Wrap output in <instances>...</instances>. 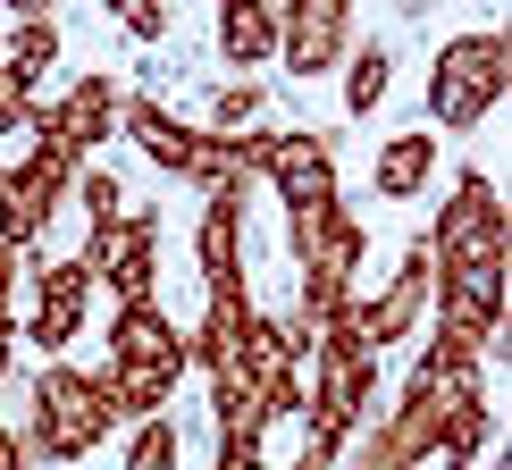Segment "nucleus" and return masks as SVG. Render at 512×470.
<instances>
[{
  "instance_id": "1a4fd4ad",
  "label": "nucleus",
  "mask_w": 512,
  "mask_h": 470,
  "mask_svg": "<svg viewBox=\"0 0 512 470\" xmlns=\"http://www.w3.org/2000/svg\"><path fill=\"white\" fill-rule=\"evenodd\" d=\"M353 0H277V59L294 76H328L353 51Z\"/></svg>"
},
{
  "instance_id": "393cba45",
  "label": "nucleus",
  "mask_w": 512,
  "mask_h": 470,
  "mask_svg": "<svg viewBox=\"0 0 512 470\" xmlns=\"http://www.w3.org/2000/svg\"><path fill=\"white\" fill-rule=\"evenodd\" d=\"M0 470H34V462H26V437H17V420H0Z\"/></svg>"
},
{
  "instance_id": "9d476101",
  "label": "nucleus",
  "mask_w": 512,
  "mask_h": 470,
  "mask_svg": "<svg viewBox=\"0 0 512 470\" xmlns=\"http://www.w3.org/2000/svg\"><path fill=\"white\" fill-rule=\"evenodd\" d=\"M118 76H76L59 101H42L34 110V143H59V152H76V160H93V143H110V126H118Z\"/></svg>"
},
{
  "instance_id": "2eb2a0df",
  "label": "nucleus",
  "mask_w": 512,
  "mask_h": 470,
  "mask_svg": "<svg viewBox=\"0 0 512 470\" xmlns=\"http://www.w3.org/2000/svg\"><path fill=\"white\" fill-rule=\"evenodd\" d=\"M219 51H227V68H269L277 59V0H227Z\"/></svg>"
},
{
  "instance_id": "7ed1b4c3",
  "label": "nucleus",
  "mask_w": 512,
  "mask_h": 470,
  "mask_svg": "<svg viewBox=\"0 0 512 470\" xmlns=\"http://www.w3.org/2000/svg\"><path fill=\"white\" fill-rule=\"evenodd\" d=\"M504 93H512V34L479 26V34L437 42V59H429V118L445 126V135H471Z\"/></svg>"
},
{
  "instance_id": "f8f14e48",
  "label": "nucleus",
  "mask_w": 512,
  "mask_h": 470,
  "mask_svg": "<svg viewBox=\"0 0 512 470\" xmlns=\"http://www.w3.org/2000/svg\"><path fill=\"white\" fill-rule=\"evenodd\" d=\"M244 194H252V185L202 194L194 252H202V286H210V303H252V286H244Z\"/></svg>"
},
{
  "instance_id": "4468645a",
  "label": "nucleus",
  "mask_w": 512,
  "mask_h": 470,
  "mask_svg": "<svg viewBox=\"0 0 512 470\" xmlns=\"http://www.w3.org/2000/svg\"><path fill=\"white\" fill-rule=\"evenodd\" d=\"M429 185H437V135L403 126V135L378 143V160H370V194L378 202H420Z\"/></svg>"
},
{
  "instance_id": "39448f33",
  "label": "nucleus",
  "mask_w": 512,
  "mask_h": 470,
  "mask_svg": "<svg viewBox=\"0 0 512 470\" xmlns=\"http://www.w3.org/2000/svg\"><path fill=\"white\" fill-rule=\"evenodd\" d=\"M420 244H429V261H437V269L512 261V210H504V194H496V177H487V168H462V185L445 194L437 227L420 235Z\"/></svg>"
},
{
  "instance_id": "6e6552de",
  "label": "nucleus",
  "mask_w": 512,
  "mask_h": 470,
  "mask_svg": "<svg viewBox=\"0 0 512 470\" xmlns=\"http://www.w3.org/2000/svg\"><path fill=\"white\" fill-rule=\"evenodd\" d=\"M269 185L286 194V244H303V235L328 219L336 202V135H319V126H286L269 152Z\"/></svg>"
},
{
  "instance_id": "423d86ee",
  "label": "nucleus",
  "mask_w": 512,
  "mask_h": 470,
  "mask_svg": "<svg viewBox=\"0 0 512 470\" xmlns=\"http://www.w3.org/2000/svg\"><path fill=\"white\" fill-rule=\"evenodd\" d=\"M84 277L126 303H160V210H118L110 227H84Z\"/></svg>"
},
{
  "instance_id": "5701e85b",
  "label": "nucleus",
  "mask_w": 512,
  "mask_h": 470,
  "mask_svg": "<svg viewBox=\"0 0 512 470\" xmlns=\"http://www.w3.org/2000/svg\"><path fill=\"white\" fill-rule=\"evenodd\" d=\"M118 26L135 34V42H168V34H177V9H160V0H126Z\"/></svg>"
},
{
  "instance_id": "6ab92c4d",
  "label": "nucleus",
  "mask_w": 512,
  "mask_h": 470,
  "mask_svg": "<svg viewBox=\"0 0 512 470\" xmlns=\"http://www.w3.org/2000/svg\"><path fill=\"white\" fill-rule=\"evenodd\" d=\"M261 101H269V84H261V76L219 84V93H210V126H202V135H244V126L261 118Z\"/></svg>"
},
{
  "instance_id": "dca6fc26",
  "label": "nucleus",
  "mask_w": 512,
  "mask_h": 470,
  "mask_svg": "<svg viewBox=\"0 0 512 470\" xmlns=\"http://www.w3.org/2000/svg\"><path fill=\"white\" fill-rule=\"evenodd\" d=\"M244 328H252V303H202V319L185 328V370H227L244 353Z\"/></svg>"
},
{
  "instance_id": "f257e3e1",
  "label": "nucleus",
  "mask_w": 512,
  "mask_h": 470,
  "mask_svg": "<svg viewBox=\"0 0 512 470\" xmlns=\"http://www.w3.org/2000/svg\"><path fill=\"white\" fill-rule=\"evenodd\" d=\"M101 345H110L101 387H110L118 420H160L168 395H177V378H185V328H177L160 303H126Z\"/></svg>"
},
{
  "instance_id": "412c9836",
  "label": "nucleus",
  "mask_w": 512,
  "mask_h": 470,
  "mask_svg": "<svg viewBox=\"0 0 512 470\" xmlns=\"http://www.w3.org/2000/svg\"><path fill=\"white\" fill-rule=\"evenodd\" d=\"M126 470H177V429L160 420H135V437H126Z\"/></svg>"
},
{
  "instance_id": "f3484780",
  "label": "nucleus",
  "mask_w": 512,
  "mask_h": 470,
  "mask_svg": "<svg viewBox=\"0 0 512 470\" xmlns=\"http://www.w3.org/2000/svg\"><path fill=\"white\" fill-rule=\"evenodd\" d=\"M51 59H59V17L51 9H17L9 26H0V68L9 76H51Z\"/></svg>"
},
{
  "instance_id": "20e7f679",
  "label": "nucleus",
  "mask_w": 512,
  "mask_h": 470,
  "mask_svg": "<svg viewBox=\"0 0 512 470\" xmlns=\"http://www.w3.org/2000/svg\"><path fill=\"white\" fill-rule=\"evenodd\" d=\"M118 126L143 143V160L168 168V177H185L194 194H227V185H252L244 168H236V143H227V135H202V126H185L177 110H160L152 93L118 101Z\"/></svg>"
},
{
  "instance_id": "aec40b11",
  "label": "nucleus",
  "mask_w": 512,
  "mask_h": 470,
  "mask_svg": "<svg viewBox=\"0 0 512 470\" xmlns=\"http://www.w3.org/2000/svg\"><path fill=\"white\" fill-rule=\"evenodd\" d=\"M76 210H84V227H110L118 210H126V185H118L101 160H84V168H76Z\"/></svg>"
},
{
  "instance_id": "9b49d317",
  "label": "nucleus",
  "mask_w": 512,
  "mask_h": 470,
  "mask_svg": "<svg viewBox=\"0 0 512 470\" xmlns=\"http://www.w3.org/2000/svg\"><path fill=\"white\" fill-rule=\"evenodd\" d=\"M429 294H437V261H429V244H412V252L395 261L387 286L353 303V311H361V336H370V353H378V345H403V336L429 319Z\"/></svg>"
},
{
  "instance_id": "0eeeda50",
  "label": "nucleus",
  "mask_w": 512,
  "mask_h": 470,
  "mask_svg": "<svg viewBox=\"0 0 512 470\" xmlns=\"http://www.w3.org/2000/svg\"><path fill=\"white\" fill-rule=\"evenodd\" d=\"M76 152H59V143H34L26 160H9L0 168V244L9 252H34L42 244V227L59 219V202L76 194Z\"/></svg>"
},
{
  "instance_id": "a878e982",
  "label": "nucleus",
  "mask_w": 512,
  "mask_h": 470,
  "mask_svg": "<svg viewBox=\"0 0 512 470\" xmlns=\"http://www.w3.org/2000/svg\"><path fill=\"white\" fill-rule=\"evenodd\" d=\"M17 370V311H0V378Z\"/></svg>"
},
{
  "instance_id": "a211bd4d",
  "label": "nucleus",
  "mask_w": 512,
  "mask_h": 470,
  "mask_svg": "<svg viewBox=\"0 0 512 470\" xmlns=\"http://www.w3.org/2000/svg\"><path fill=\"white\" fill-rule=\"evenodd\" d=\"M378 101H387V42H353L345 51V110L370 118Z\"/></svg>"
},
{
  "instance_id": "ddd939ff",
  "label": "nucleus",
  "mask_w": 512,
  "mask_h": 470,
  "mask_svg": "<svg viewBox=\"0 0 512 470\" xmlns=\"http://www.w3.org/2000/svg\"><path fill=\"white\" fill-rule=\"evenodd\" d=\"M84 311H93V277H84V261H42V277H34V328H17V345L34 336V353L59 361L84 336Z\"/></svg>"
},
{
  "instance_id": "4be33fe9",
  "label": "nucleus",
  "mask_w": 512,
  "mask_h": 470,
  "mask_svg": "<svg viewBox=\"0 0 512 470\" xmlns=\"http://www.w3.org/2000/svg\"><path fill=\"white\" fill-rule=\"evenodd\" d=\"M34 110H42V93H34L26 76L0 68V135H34Z\"/></svg>"
},
{
  "instance_id": "f03ea898",
  "label": "nucleus",
  "mask_w": 512,
  "mask_h": 470,
  "mask_svg": "<svg viewBox=\"0 0 512 470\" xmlns=\"http://www.w3.org/2000/svg\"><path fill=\"white\" fill-rule=\"evenodd\" d=\"M110 429H118V403L101 387V370H76V361H42L34 370V403L17 420L26 462H84Z\"/></svg>"
},
{
  "instance_id": "b1692460",
  "label": "nucleus",
  "mask_w": 512,
  "mask_h": 470,
  "mask_svg": "<svg viewBox=\"0 0 512 470\" xmlns=\"http://www.w3.org/2000/svg\"><path fill=\"white\" fill-rule=\"evenodd\" d=\"M26 277H42V252H9V244H0V311L17 303V286H26Z\"/></svg>"
}]
</instances>
